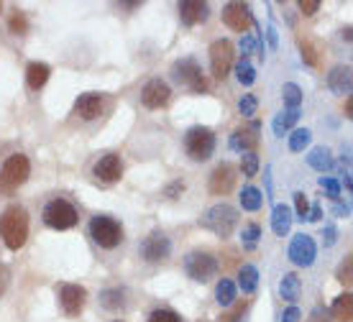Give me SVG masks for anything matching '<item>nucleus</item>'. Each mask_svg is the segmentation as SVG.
Masks as SVG:
<instances>
[{
  "label": "nucleus",
  "instance_id": "nucleus-33",
  "mask_svg": "<svg viewBox=\"0 0 353 322\" xmlns=\"http://www.w3.org/2000/svg\"><path fill=\"white\" fill-rule=\"evenodd\" d=\"M100 302H103V307H108V310H118V307H123V292H121V289H105V292L100 294Z\"/></svg>",
  "mask_w": 353,
  "mask_h": 322
},
{
  "label": "nucleus",
  "instance_id": "nucleus-43",
  "mask_svg": "<svg viewBox=\"0 0 353 322\" xmlns=\"http://www.w3.org/2000/svg\"><path fill=\"white\" fill-rule=\"evenodd\" d=\"M300 10L305 13V16H315V13L320 10V3H318V0H302Z\"/></svg>",
  "mask_w": 353,
  "mask_h": 322
},
{
  "label": "nucleus",
  "instance_id": "nucleus-31",
  "mask_svg": "<svg viewBox=\"0 0 353 322\" xmlns=\"http://www.w3.org/2000/svg\"><path fill=\"white\" fill-rule=\"evenodd\" d=\"M236 77H239V82L243 88H251V85L256 82V70H254L246 59H241L239 64H236Z\"/></svg>",
  "mask_w": 353,
  "mask_h": 322
},
{
  "label": "nucleus",
  "instance_id": "nucleus-2",
  "mask_svg": "<svg viewBox=\"0 0 353 322\" xmlns=\"http://www.w3.org/2000/svg\"><path fill=\"white\" fill-rule=\"evenodd\" d=\"M88 230L90 238L95 241V245L105 248V251H113V248L123 243V225L115 218H110V215H95L90 220Z\"/></svg>",
  "mask_w": 353,
  "mask_h": 322
},
{
  "label": "nucleus",
  "instance_id": "nucleus-48",
  "mask_svg": "<svg viewBox=\"0 0 353 322\" xmlns=\"http://www.w3.org/2000/svg\"><path fill=\"white\" fill-rule=\"evenodd\" d=\"M176 192H185V182H174L172 187H167V192H164V194H167V197H174Z\"/></svg>",
  "mask_w": 353,
  "mask_h": 322
},
{
  "label": "nucleus",
  "instance_id": "nucleus-26",
  "mask_svg": "<svg viewBox=\"0 0 353 322\" xmlns=\"http://www.w3.org/2000/svg\"><path fill=\"white\" fill-rule=\"evenodd\" d=\"M300 121V110H284V113H279L276 118H274V133L276 136H284V133L290 131L294 123Z\"/></svg>",
  "mask_w": 353,
  "mask_h": 322
},
{
  "label": "nucleus",
  "instance_id": "nucleus-50",
  "mask_svg": "<svg viewBox=\"0 0 353 322\" xmlns=\"http://www.w3.org/2000/svg\"><path fill=\"white\" fill-rule=\"evenodd\" d=\"M6 287H8V269H6V266H0V294L6 292Z\"/></svg>",
  "mask_w": 353,
  "mask_h": 322
},
{
  "label": "nucleus",
  "instance_id": "nucleus-10",
  "mask_svg": "<svg viewBox=\"0 0 353 322\" xmlns=\"http://www.w3.org/2000/svg\"><path fill=\"white\" fill-rule=\"evenodd\" d=\"M287 256H290V261L294 263V266H312L315 263V256H318V245H315V241L310 238V235L305 233H297L294 238H292L290 248H287Z\"/></svg>",
  "mask_w": 353,
  "mask_h": 322
},
{
  "label": "nucleus",
  "instance_id": "nucleus-5",
  "mask_svg": "<svg viewBox=\"0 0 353 322\" xmlns=\"http://www.w3.org/2000/svg\"><path fill=\"white\" fill-rule=\"evenodd\" d=\"M185 151L192 161H208L215 151V133L205 125H194L185 133Z\"/></svg>",
  "mask_w": 353,
  "mask_h": 322
},
{
  "label": "nucleus",
  "instance_id": "nucleus-1",
  "mask_svg": "<svg viewBox=\"0 0 353 322\" xmlns=\"http://www.w3.org/2000/svg\"><path fill=\"white\" fill-rule=\"evenodd\" d=\"M0 238L8 245L10 251L23 248L28 238V215L21 205H10L3 215H0Z\"/></svg>",
  "mask_w": 353,
  "mask_h": 322
},
{
  "label": "nucleus",
  "instance_id": "nucleus-44",
  "mask_svg": "<svg viewBox=\"0 0 353 322\" xmlns=\"http://www.w3.org/2000/svg\"><path fill=\"white\" fill-rule=\"evenodd\" d=\"M338 279H341L343 284H348V281H351V256L343 261V266H341V271H338Z\"/></svg>",
  "mask_w": 353,
  "mask_h": 322
},
{
  "label": "nucleus",
  "instance_id": "nucleus-47",
  "mask_svg": "<svg viewBox=\"0 0 353 322\" xmlns=\"http://www.w3.org/2000/svg\"><path fill=\"white\" fill-rule=\"evenodd\" d=\"M320 218H323V210H320V205H312V208H310V212H307V218H305V220H312V223H318Z\"/></svg>",
  "mask_w": 353,
  "mask_h": 322
},
{
  "label": "nucleus",
  "instance_id": "nucleus-17",
  "mask_svg": "<svg viewBox=\"0 0 353 322\" xmlns=\"http://www.w3.org/2000/svg\"><path fill=\"white\" fill-rule=\"evenodd\" d=\"M208 16H210V8H208V3H203V0H185V3H179V18H182L185 26L205 23Z\"/></svg>",
  "mask_w": 353,
  "mask_h": 322
},
{
  "label": "nucleus",
  "instance_id": "nucleus-32",
  "mask_svg": "<svg viewBox=\"0 0 353 322\" xmlns=\"http://www.w3.org/2000/svg\"><path fill=\"white\" fill-rule=\"evenodd\" d=\"M259 238H261V228H259L256 223L246 225L243 233H241V241H243V248H246V251H254V248H256Z\"/></svg>",
  "mask_w": 353,
  "mask_h": 322
},
{
  "label": "nucleus",
  "instance_id": "nucleus-30",
  "mask_svg": "<svg viewBox=\"0 0 353 322\" xmlns=\"http://www.w3.org/2000/svg\"><path fill=\"white\" fill-rule=\"evenodd\" d=\"M310 141H312V133H310L307 128H297V131H292L290 133V151L300 154V151H305V148L310 146Z\"/></svg>",
  "mask_w": 353,
  "mask_h": 322
},
{
  "label": "nucleus",
  "instance_id": "nucleus-12",
  "mask_svg": "<svg viewBox=\"0 0 353 322\" xmlns=\"http://www.w3.org/2000/svg\"><path fill=\"white\" fill-rule=\"evenodd\" d=\"M92 177L103 184L118 182V179L123 177V161H121V157H118V154H103V157L92 164Z\"/></svg>",
  "mask_w": 353,
  "mask_h": 322
},
{
  "label": "nucleus",
  "instance_id": "nucleus-36",
  "mask_svg": "<svg viewBox=\"0 0 353 322\" xmlns=\"http://www.w3.org/2000/svg\"><path fill=\"white\" fill-rule=\"evenodd\" d=\"M248 146H251V139H248L246 131H236L233 136H230V148H233V151H241V154H246Z\"/></svg>",
  "mask_w": 353,
  "mask_h": 322
},
{
  "label": "nucleus",
  "instance_id": "nucleus-52",
  "mask_svg": "<svg viewBox=\"0 0 353 322\" xmlns=\"http://www.w3.org/2000/svg\"><path fill=\"white\" fill-rule=\"evenodd\" d=\"M0 10H3V6H0Z\"/></svg>",
  "mask_w": 353,
  "mask_h": 322
},
{
  "label": "nucleus",
  "instance_id": "nucleus-6",
  "mask_svg": "<svg viewBox=\"0 0 353 322\" xmlns=\"http://www.w3.org/2000/svg\"><path fill=\"white\" fill-rule=\"evenodd\" d=\"M28 174H31V161H28V157L13 154V157L6 159V164L0 169V190L3 192L18 190L21 184H26Z\"/></svg>",
  "mask_w": 353,
  "mask_h": 322
},
{
  "label": "nucleus",
  "instance_id": "nucleus-13",
  "mask_svg": "<svg viewBox=\"0 0 353 322\" xmlns=\"http://www.w3.org/2000/svg\"><path fill=\"white\" fill-rule=\"evenodd\" d=\"M103 105H105V100H103L100 92H85V95H80L77 100H74L72 115L85 123H92L103 115Z\"/></svg>",
  "mask_w": 353,
  "mask_h": 322
},
{
  "label": "nucleus",
  "instance_id": "nucleus-23",
  "mask_svg": "<svg viewBox=\"0 0 353 322\" xmlns=\"http://www.w3.org/2000/svg\"><path fill=\"white\" fill-rule=\"evenodd\" d=\"M239 287L243 294H251V292H256L259 287V271L256 266H251V263H246V266H241L239 271Z\"/></svg>",
  "mask_w": 353,
  "mask_h": 322
},
{
  "label": "nucleus",
  "instance_id": "nucleus-38",
  "mask_svg": "<svg viewBox=\"0 0 353 322\" xmlns=\"http://www.w3.org/2000/svg\"><path fill=\"white\" fill-rule=\"evenodd\" d=\"M8 28H10V34H26V28H28L26 16H23L21 10H16V13L10 16V21H8Z\"/></svg>",
  "mask_w": 353,
  "mask_h": 322
},
{
  "label": "nucleus",
  "instance_id": "nucleus-8",
  "mask_svg": "<svg viewBox=\"0 0 353 322\" xmlns=\"http://www.w3.org/2000/svg\"><path fill=\"white\" fill-rule=\"evenodd\" d=\"M139 253H141V259L146 263H161L167 261L169 253H172V241L161 230H154V233H149L141 241Z\"/></svg>",
  "mask_w": 353,
  "mask_h": 322
},
{
  "label": "nucleus",
  "instance_id": "nucleus-18",
  "mask_svg": "<svg viewBox=\"0 0 353 322\" xmlns=\"http://www.w3.org/2000/svg\"><path fill=\"white\" fill-rule=\"evenodd\" d=\"M236 184V172L230 164H221L210 174V192L212 194H228Z\"/></svg>",
  "mask_w": 353,
  "mask_h": 322
},
{
  "label": "nucleus",
  "instance_id": "nucleus-49",
  "mask_svg": "<svg viewBox=\"0 0 353 322\" xmlns=\"http://www.w3.org/2000/svg\"><path fill=\"white\" fill-rule=\"evenodd\" d=\"M307 322H327V312H325V310H320V307H318V310L312 312V317H310Z\"/></svg>",
  "mask_w": 353,
  "mask_h": 322
},
{
  "label": "nucleus",
  "instance_id": "nucleus-40",
  "mask_svg": "<svg viewBox=\"0 0 353 322\" xmlns=\"http://www.w3.org/2000/svg\"><path fill=\"white\" fill-rule=\"evenodd\" d=\"M300 49H302V59L307 61L310 67H315V64H318V57H315V49H312V44H310V41H302V39H300Z\"/></svg>",
  "mask_w": 353,
  "mask_h": 322
},
{
  "label": "nucleus",
  "instance_id": "nucleus-9",
  "mask_svg": "<svg viewBox=\"0 0 353 322\" xmlns=\"http://www.w3.org/2000/svg\"><path fill=\"white\" fill-rule=\"evenodd\" d=\"M172 74H174V79L179 85H187L194 92H205L208 90V82L203 77V67L194 59H179L172 67Z\"/></svg>",
  "mask_w": 353,
  "mask_h": 322
},
{
  "label": "nucleus",
  "instance_id": "nucleus-3",
  "mask_svg": "<svg viewBox=\"0 0 353 322\" xmlns=\"http://www.w3.org/2000/svg\"><path fill=\"white\" fill-rule=\"evenodd\" d=\"M236 223H239V210L230 208L228 202L210 208L203 215V220H200V225L208 228V230H210V233H215L218 238H228V235L233 233Z\"/></svg>",
  "mask_w": 353,
  "mask_h": 322
},
{
  "label": "nucleus",
  "instance_id": "nucleus-25",
  "mask_svg": "<svg viewBox=\"0 0 353 322\" xmlns=\"http://www.w3.org/2000/svg\"><path fill=\"white\" fill-rule=\"evenodd\" d=\"M307 164L312 166V169H318V172H325V169H330V166H333L330 151H327L325 146L312 148V151H310V157H307Z\"/></svg>",
  "mask_w": 353,
  "mask_h": 322
},
{
  "label": "nucleus",
  "instance_id": "nucleus-46",
  "mask_svg": "<svg viewBox=\"0 0 353 322\" xmlns=\"http://www.w3.org/2000/svg\"><path fill=\"white\" fill-rule=\"evenodd\" d=\"M323 238H325V245H333V243H336V228L327 225L325 230H323Z\"/></svg>",
  "mask_w": 353,
  "mask_h": 322
},
{
  "label": "nucleus",
  "instance_id": "nucleus-35",
  "mask_svg": "<svg viewBox=\"0 0 353 322\" xmlns=\"http://www.w3.org/2000/svg\"><path fill=\"white\" fill-rule=\"evenodd\" d=\"M146 322H185L179 314L174 312V310H167V307H161V310H154V312L149 314V320Z\"/></svg>",
  "mask_w": 353,
  "mask_h": 322
},
{
  "label": "nucleus",
  "instance_id": "nucleus-45",
  "mask_svg": "<svg viewBox=\"0 0 353 322\" xmlns=\"http://www.w3.org/2000/svg\"><path fill=\"white\" fill-rule=\"evenodd\" d=\"M302 320V312L297 307H290V310H284L282 314V322H300Z\"/></svg>",
  "mask_w": 353,
  "mask_h": 322
},
{
  "label": "nucleus",
  "instance_id": "nucleus-15",
  "mask_svg": "<svg viewBox=\"0 0 353 322\" xmlns=\"http://www.w3.org/2000/svg\"><path fill=\"white\" fill-rule=\"evenodd\" d=\"M172 100V90L164 79H149L141 90V103L143 108H149V110H159L164 105Z\"/></svg>",
  "mask_w": 353,
  "mask_h": 322
},
{
  "label": "nucleus",
  "instance_id": "nucleus-27",
  "mask_svg": "<svg viewBox=\"0 0 353 322\" xmlns=\"http://www.w3.org/2000/svg\"><path fill=\"white\" fill-rule=\"evenodd\" d=\"M215 299H218V305L230 307L233 299H236V284H233L230 279H221L218 287H215Z\"/></svg>",
  "mask_w": 353,
  "mask_h": 322
},
{
  "label": "nucleus",
  "instance_id": "nucleus-34",
  "mask_svg": "<svg viewBox=\"0 0 353 322\" xmlns=\"http://www.w3.org/2000/svg\"><path fill=\"white\" fill-rule=\"evenodd\" d=\"M241 172L246 177H256L259 172V157L254 151H246L243 157H241Z\"/></svg>",
  "mask_w": 353,
  "mask_h": 322
},
{
  "label": "nucleus",
  "instance_id": "nucleus-29",
  "mask_svg": "<svg viewBox=\"0 0 353 322\" xmlns=\"http://www.w3.org/2000/svg\"><path fill=\"white\" fill-rule=\"evenodd\" d=\"M282 97H284V105L290 108V110H300L302 105V90L294 85V82H287L282 88Z\"/></svg>",
  "mask_w": 353,
  "mask_h": 322
},
{
  "label": "nucleus",
  "instance_id": "nucleus-4",
  "mask_svg": "<svg viewBox=\"0 0 353 322\" xmlns=\"http://www.w3.org/2000/svg\"><path fill=\"white\" fill-rule=\"evenodd\" d=\"M41 218H44V223L52 228V230H70V228L77 225L80 215H77V208H74L70 200L57 197V200L46 202Z\"/></svg>",
  "mask_w": 353,
  "mask_h": 322
},
{
  "label": "nucleus",
  "instance_id": "nucleus-20",
  "mask_svg": "<svg viewBox=\"0 0 353 322\" xmlns=\"http://www.w3.org/2000/svg\"><path fill=\"white\" fill-rule=\"evenodd\" d=\"M327 88L336 95H351V67H336L327 74Z\"/></svg>",
  "mask_w": 353,
  "mask_h": 322
},
{
  "label": "nucleus",
  "instance_id": "nucleus-42",
  "mask_svg": "<svg viewBox=\"0 0 353 322\" xmlns=\"http://www.w3.org/2000/svg\"><path fill=\"white\" fill-rule=\"evenodd\" d=\"M241 52H243V54L256 52V39H254L251 34H243V39H241Z\"/></svg>",
  "mask_w": 353,
  "mask_h": 322
},
{
  "label": "nucleus",
  "instance_id": "nucleus-16",
  "mask_svg": "<svg viewBox=\"0 0 353 322\" xmlns=\"http://www.w3.org/2000/svg\"><path fill=\"white\" fill-rule=\"evenodd\" d=\"M223 23L228 28H233V31L246 34V28L254 23V16H251L248 3H228V6L223 8Z\"/></svg>",
  "mask_w": 353,
  "mask_h": 322
},
{
  "label": "nucleus",
  "instance_id": "nucleus-28",
  "mask_svg": "<svg viewBox=\"0 0 353 322\" xmlns=\"http://www.w3.org/2000/svg\"><path fill=\"white\" fill-rule=\"evenodd\" d=\"M261 202H264V197H261V192H259L256 187H243V190H241V208L243 210L256 212V210L261 208Z\"/></svg>",
  "mask_w": 353,
  "mask_h": 322
},
{
  "label": "nucleus",
  "instance_id": "nucleus-14",
  "mask_svg": "<svg viewBox=\"0 0 353 322\" xmlns=\"http://www.w3.org/2000/svg\"><path fill=\"white\" fill-rule=\"evenodd\" d=\"M57 292H59V305H62L64 314L77 317V314L85 310V302H88L85 287H80V284H62Z\"/></svg>",
  "mask_w": 353,
  "mask_h": 322
},
{
  "label": "nucleus",
  "instance_id": "nucleus-21",
  "mask_svg": "<svg viewBox=\"0 0 353 322\" xmlns=\"http://www.w3.org/2000/svg\"><path fill=\"white\" fill-rule=\"evenodd\" d=\"M290 228H292V210L287 205H276L272 212V230L279 238H284V235L290 233Z\"/></svg>",
  "mask_w": 353,
  "mask_h": 322
},
{
  "label": "nucleus",
  "instance_id": "nucleus-7",
  "mask_svg": "<svg viewBox=\"0 0 353 322\" xmlns=\"http://www.w3.org/2000/svg\"><path fill=\"white\" fill-rule=\"evenodd\" d=\"M185 274L194 281H210L218 274V259L208 251H192L185 259Z\"/></svg>",
  "mask_w": 353,
  "mask_h": 322
},
{
  "label": "nucleus",
  "instance_id": "nucleus-37",
  "mask_svg": "<svg viewBox=\"0 0 353 322\" xmlns=\"http://www.w3.org/2000/svg\"><path fill=\"white\" fill-rule=\"evenodd\" d=\"M239 113L243 118H251V115H256V95H243L239 100Z\"/></svg>",
  "mask_w": 353,
  "mask_h": 322
},
{
  "label": "nucleus",
  "instance_id": "nucleus-19",
  "mask_svg": "<svg viewBox=\"0 0 353 322\" xmlns=\"http://www.w3.org/2000/svg\"><path fill=\"white\" fill-rule=\"evenodd\" d=\"M49 74H52V70L46 67L44 61H31L26 67V85L34 90V92H39V90L49 82Z\"/></svg>",
  "mask_w": 353,
  "mask_h": 322
},
{
  "label": "nucleus",
  "instance_id": "nucleus-11",
  "mask_svg": "<svg viewBox=\"0 0 353 322\" xmlns=\"http://www.w3.org/2000/svg\"><path fill=\"white\" fill-rule=\"evenodd\" d=\"M210 67H212V74H215L218 79L228 77L230 67H233V44H230L228 39H218V41H212Z\"/></svg>",
  "mask_w": 353,
  "mask_h": 322
},
{
  "label": "nucleus",
  "instance_id": "nucleus-22",
  "mask_svg": "<svg viewBox=\"0 0 353 322\" xmlns=\"http://www.w3.org/2000/svg\"><path fill=\"white\" fill-rule=\"evenodd\" d=\"M300 292H302L300 276H297V274H284L282 281H279V294H282V299L297 302V299H300Z\"/></svg>",
  "mask_w": 353,
  "mask_h": 322
},
{
  "label": "nucleus",
  "instance_id": "nucleus-24",
  "mask_svg": "<svg viewBox=\"0 0 353 322\" xmlns=\"http://www.w3.org/2000/svg\"><path fill=\"white\" fill-rule=\"evenodd\" d=\"M330 312H333V317H336V320L351 322L353 320V296L348 294V292H345V294H341L336 302H333V310H330Z\"/></svg>",
  "mask_w": 353,
  "mask_h": 322
},
{
  "label": "nucleus",
  "instance_id": "nucleus-41",
  "mask_svg": "<svg viewBox=\"0 0 353 322\" xmlns=\"http://www.w3.org/2000/svg\"><path fill=\"white\" fill-rule=\"evenodd\" d=\"M294 202H297V215H300V220H305V218H307V212H310L307 197H305L302 192H297V194H294Z\"/></svg>",
  "mask_w": 353,
  "mask_h": 322
},
{
  "label": "nucleus",
  "instance_id": "nucleus-51",
  "mask_svg": "<svg viewBox=\"0 0 353 322\" xmlns=\"http://www.w3.org/2000/svg\"><path fill=\"white\" fill-rule=\"evenodd\" d=\"M266 34H269V44H272V46H276V31H274V28H269V31H266Z\"/></svg>",
  "mask_w": 353,
  "mask_h": 322
},
{
  "label": "nucleus",
  "instance_id": "nucleus-39",
  "mask_svg": "<svg viewBox=\"0 0 353 322\" xmlns=\"http://www.w3.org/2000/svg\"><path fill=\"white\" fill-rule=\"evenodd\" d=\"M320 187H323V190H325L327 194L333 197V200H338V197H341V184H338L336 179H330V177H323V179H320Z\"/></svg>",
  "mask_w": 353,
  "mask_h": 322
}]
</instances>
